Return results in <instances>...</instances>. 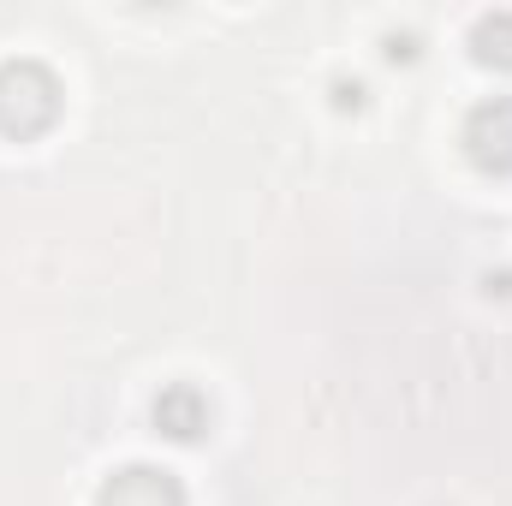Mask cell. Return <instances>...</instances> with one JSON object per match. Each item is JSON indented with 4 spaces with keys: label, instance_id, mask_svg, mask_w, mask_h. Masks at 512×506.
<instances>
[{
    "label": "cell",
    "instance_id": "3",
    "mask_svg": "<svg viewBox=\"0 0 512 506\" xmlns=\"http://www.w3.org/2000/svg\"><path fill=\"white\" fill-rule=\"evenodd\" d=\"M96 506H185V483L161 465H126L102 483Z\"/></svg>",
    "mask_w": 512,
    "mask_h": 506
},
{
    "label": "cell",
    "instance_id": "7",
    "mask_svg": "<svg viewBox=\"0 0 512 506\" xmlns=\"http://www.w3.org/2000/svg\"><path fill=\"white\" fill-rule=\"evenodd\" d=\"M417 54V36H387V60H411Z\"/></svg>",
    "mask_w": 512,
    "mask_h": 506
},
{
    "label": "cell",
    "instance_id": "1",
    "mask_svg": "<svg viewBox=\"0 0 512 506\" xmlns=\"http://www.w3.org/2000/svg\"><path fill=\"white\" fill-rule=\"evenodd\" d=\"M60 78L42 66V60H30V54H18V60H0V131L6 137H36V131H48L60 120Z\"/></svg>",
    "mask_w": 512,
    "mask_h": 506
},
{
    "label": "cell",
    "instance_id": "2",
    "mask_svg": "<svg viewBox=\"0 0 512 506\" xmlns=\"http://www.w3.org/2000/svg\"><path fill=\"white\" fill-rule=\"evenodd\" d=\"M465 155L483 173H512V96H489L465 120Z\"/></svg>",
    "mask_w": 512,
    "mask_h": 506
},
{
    "label": "cell",
    "instance_id": "4",
    "mask_svg": "<svg viewBox=\"0 0 512 506\" xmlns=\"http://www.w3.org/2000/svg\"><path fill=\"white\" fill-rule=\"evenodd\" d=\"M209 423H215V405L197 381H173V387L155 393V429L167 441H203Z\"/></svg>",
    "mask_w": 512,
    "mask_h": 506
},
{
    "label": "cell",
    "instance_id": "6",
    "mask_svg": "<svg viewBox=\"0 0 512 506\" xmlns=\"http://www.w3.org/2000/svg\"><path fill=\"white\" fill-rule=\"evenodd\" d=\"M334 108H364V84L358 78H334Z\"/></svg>",
    "mask_w": 512,
    "mask_h": 506
},
{
    "label": "cell",
    "instance_id": "5",
    "mask_svg": "<svg viewBox=\"0 0 512 506\" xmlns=\"http://www.w3.org/2000/svg\"><path fill=\"white\" fill-rule=\"evenodd\" d=\"M471 54L483 60V66H512V12H483L477 18V30H471Z\"/></svg>",
    "mask_w": 512,
    "mask_h": 506
}]
</instances>
